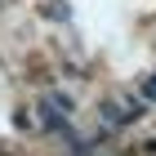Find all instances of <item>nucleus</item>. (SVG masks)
I'll list each match as a JSON object with an SVG mask.
<instances>
[{"instance_id":"obj_2","label":"nucleus","mask_w":156,"mask_h":156,"mask_svg":"<svg viewBox=\"0 0 156 156\" xmlns=\"http://www.w3.org/2000/svg\"><path fill=\"white\" fill-rule=\"evenodd\" d=\"M143 94H147V98H152V103H156V76H152V80L143 85Z\"/></svg>"},{"instance_id":"obj_1","label":"nucleus","mask_w":156,"mask_h":156,"mask_svg":"<svg viewBox=\"0 0 156 156\" xmlns=\"http://www.w3.org/2000/svg\"><path fill=\"white\" fill-rule=\"evenodd\" d=\"M45 18H67V5H45Z\"/></svg>"}]
</instances>
